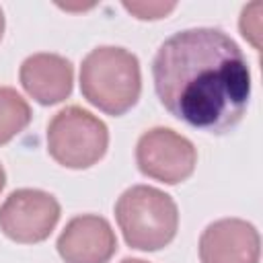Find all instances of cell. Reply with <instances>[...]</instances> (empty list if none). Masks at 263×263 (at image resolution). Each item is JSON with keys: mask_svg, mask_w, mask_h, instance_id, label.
Masks as SVG:
<instances>
[{"mask_svg": "<svg viewBox=\"0 0 263 263\" xmlns=\"http://www.w3.org/2000/svg\"><path fill=\"white\" fill-rule=\"evenodd\" d=\"M152 80L160 105L181 123L228 134L247 113L251 70L236 41L216 27L173 33L152 60Z\"/></svg>", "mask_w": 263, "mask_h": 263, "instance_id": "1", "label": "cell"}, {"mask_svg": "<svg viewBox=\"0 0 263 263\" xmlns=\"http://www.w3.org/2000/svg\"><path fill=\"white\" fill-rule=\"evenodd\" d=\"M80 92L99 111L119 117L140 99L142 74L136 53L125 47H95L80 66Z\"/></svg>", "mask_w": 263, "mask_h": 263, "instance_id": "2", "label": "cell"}, {"mask_svg": "<svg viewBox=\"0 0 263 263\" xmlns=\"http://www.w3.org/2000/svg\"><path fill=\"white\" fill-rule=\"evenodd\" d=\"M115 220L127 247L160 251L177 236L179 210L168 193L152 185H132L115 201Z\"/></svg>", "mask_w": 263, "mask_h": 263, "instance_id": "3", "label": "cell"}, {"mask_svg": "<svg viewBox=\"0 0 263 263\" xmlns=\"http://www.w3.org/2000/svg\"><path fill=\"white\" fill-rule=\"evenodd\" d=\"M109 148V129L90 111L70 105L60 109L47 123V152L66 168H88Z\"/></svg>", "mask_w": 263, "mask_h": 263, "instance_id": "4", "label": "cell"}, {"mask_svg": "<svg viewBox=\"0 0 263 263\" xmlns=\"http://www.w3.org/2000/svg\"><path fill=\"white\" fill-rule=\"evenodd\" d=\"M136 162L142 175L177 185L189 179L197 164L193 142L171 127H152L136 144Z\"/></svg>", "mask_w": 263, "mask_h": 263, "instance_id": "5", "label": "cell"}, {"mask_svg": "<svg viewBox=\"0 0 263 263\" xmlns=\"http://www.w3.org/2000/svg\"><path fill=\"white\" fill-rule=\"evenodd\" d=\"M60 201L43 189H14L0 205V230L14 242L35 245L45 240L58 220Z\"/></svg>", "mask_w": 263, "mask_h": 263, "instance_id": "6", "label": "cell"}, {"mask_svg": "<svg viewBox=\"0 0 263 263\" xmlns=\"http://www.w3.org/2000/svg\"><path fill=\"white\" fill-rule=\"evenodd\" d=\"M201 263H259V230L242 218H222L205 226L199 236Z\"/></svg>", "mask_w": 263, "mask_h": 263, "instance_id": "7", "label": "cell"}, {"mask_svg": "<svg viewBox=\"0 0 263 263\" xmlns=\"http://www.w3.org/2000/svg\"><path fill=\"white\" fill-rule=\"evenodd\" d=\"M55 249L64 263H109L117 251V238L107 218L82 214L64 226Z\"/></svg>", "mask_w": 263, "mask_h": 263, "instance_id": "8", "label": "cell"}, {"mask_svg": "<svg viewBox=\"0 0 263 263\" xmlns=\"http://www.w3.org/2000/svg\"><path fill=\"white\" fill-rule=\"evenodd\" d=\"M18 80L25 92L39 105H58L72 95L74 68L60 53L39 51L23 60Z\"/></svg>", "mask_w": 263, "mask_h": 263, "instance_id": "9", "label": "cell"}, {"mask_svg": "<svg viewBox=\"0 0 263 263\" xmlns=\"http://www.w3.org/2000/svg\"><path fill=\"white\" fill-rule=\"evenodd\" d=\"M31 107L10 86H0V146L8 144L31 123Z\"/></svg>", "mask_w": 263, "mask_h": 263, "instance_id": "10", "label": "cell"}, {"mask_svg": "<svg viewBox=\"0 0 263 263\" xmlns=\"http://www.w3.org/2000/svg\"><path fill=\"white\" fill-rule=\"evenodd\" d=\"M259 10H261V4H259V2H253V4L245 6V8H242V14H240V33H242V37L249 39L255 47H259V33H261Z\"/></svg>", "mask_w": 263, "mask_h": 263, "instance_id": "11", "label": "cell"}, {"mask_svg": "<svg viewBox=\"0 0 263 263\" xmlns=\"http://www.w3.org/2000/svg\"><path fill=\"white\" fill-rule=\"evenodd\" d=\"M177 4L175 2H168V4H164V2H125L123 4V8L125 10H129L132 14H136L138 18H142V21H154V18H162V16H166L173 8H175Z\"/></svg>", "mask_w": 263, "mask_h": 263, "instance_id": "12", "label": "cell"}, {"mask_svg": "<svg viewBox=\"0 0 263 263\" xmlns=\"http://www.w3.org/2000/svg\"><path fill=\"white\" fill-rule=\"evenodd\" d=\"M4 185H6V173H4V168H2V164H0V191L4 189Z\"/></svg>", "mask_w": 263, "mask_h": 263, "instance_id": "13", "label": "cell"}, {"mask_svg": "<svg viewBox=\"0 0 263 263\" xmlns=\"http://www.w3.org/2000/svg\"><path fill=\"white\" fill-rule=\"evenodd\" d=\"M2 35H4V12L0 8V41H2Z\"/></svg>", "mask_w": 263, "mask_h": 263, "instance_id": "14", "label": "cell"}, {"mask_svg": "<svg viewBox=\"0 0 263 263\" xmlns=\"http://www.w3.org/2000/svg\"><path fill=\"white\" fill-rule=\"evenodd\" d=\"M121 263H148V261H144V259H134V257H127V259H123Z\"/></svg>", "mask_w": 263, "mask_h": 263, "instance_id": "15", "label": "cell"}]
</instances>
